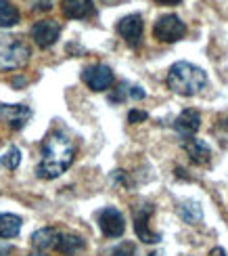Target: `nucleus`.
<instances>
[{"instance_id":"nucleus-25","label":"nucleus","mask_w":228,"mask_h":256,"mask_svg":"<svg viewBox=\"0 0 228 256\" xmlns=\"http://www.w3.org/2000/svg\"><path fill=\"white\" fill-rule=\"evenodd\" d=\"M10 84H13L15 88H21V86H25V84H27V80L21 76V78H13V82H10Z\"/></svg>"},{"instance_id":"nucleus-3","label":"nucleus","mask_w":228,"mask_h":256,"mask_svg":"<svg viewBox=\"0 0 228 256\" xmlns=\"http://www.w3.org/2000/svg\"><path fill=\"white\" fill-rule=\"evenodd\" d=\"M31 50L15 34H0V72H13L27 66Z\"/></svg>"},{"instance_id":"nucleus-28","label":"nucleus","mask_w":228,"mask_h":256,"mask_svg":"<svg viewBox=\"0 0 228 256\" xmlns=\"http://www.w3.org/2000/svg\"><path fill=\"white\" fill-rule=\"evenodd\" d=\"M224 124H226V128H228V118H226V120H224Z\"/></svg>"},{"instance_id":"nucleus-19","label":"nucleus","mask_w":228,"mask_h":256,"mask_svg":"<svg viewBox=\"0 0 228 256\" xmlns=\"http://www.w3.org/2000/svg\"><path fill=\"white\" fill-rule=\"evenodd\" d=\"M128 97L140 101V99H145V90L140 88V86H134V84L124 82V84H119L117 90L111 94V101H124V99H128Z\"/></svg>"},{"instance_id":"nucleus-7","label":"nucleus","mask_w":228,"mask_h":256,"mask_svg":"<svg viewBox=\"0 0 228 256\" xmlns=\"http://www.w3.org/2000/svg\"><path fill=\"white\" fill-rule=\"evenodd\" d=\"M82 80L86 82V86L90 90L96 92H103V90H109L113 86V72L109 66H103V63H94V66L86 68L82 74Z\"/></svg>"},{"instance_id":"nucleus-21","label":"nucleus","mask_w":228,"mask_h":256,"mask_svg":"<svg viewBox=\"0 0 228 256\" xmlns=\"http://www.w3.org/2000/svg\"><path fill=\"white\" fill-rule=\"evenodd\" d=\"M111 256H134V246L130 242H124L111 250Z\"/></svg>"},{"instance_id":"nucleus-2","label":"nucleus","mask_w":228,"mask_h":256,"mask_svg":"<svg viewBox=\"0 0 228 256\" xmlns=\"http://www.w3.org/2000/svg\"><path fill=\"white\" fill-rule=\"evenodd\" d=\"M168 86L182 97H195L208 86V74L189 61H178L168 72Z\"/></svg>"},{"instance_id":"nucleus-17","label":"nucleus","mask_w":228,"mask_h":256,"mask_svg":"<svg viewBox=\"0 0 228 256\" xmlns=\"http://www.w3.org/2000/svg\"><path fill=\"white\" fill-rule=\"evenodd\" d=\"M21 231V218L17 214H0V240H8V238H15L19 236Z\"/></svg>"},{"instance_id":"nucleus-10","label":"nucleus","mask_w":228,"mask_h":256,"mask_svg":"<svg viewBox=\"0 0 228 256\" xmlns=\"http://www.w3.org/2000/svg\"><path fill=\"white\" fill-rule=\"evenodd\" d=\"M99 225H101L103 236H107V238H119V236H124V231H126L124 214L113 206H107L101 210Z\"/></svg>"},{"instance_id":"nucleus-15","label":"nucleus","mask_w":228,"mask_h":256,"mask_svg":"<svg viewBox=\"0 0 228 256\" xmlns=\"http://www.w3.org/2000/svg\"><path fill=\"white\" fill-rule=\"evenodd\" d=\"M84 240L80 236H73V233H65V236L59 238V244H57V252L65 254V256H73V254H78L84 250Z\"/></svg>"},{"instance_id":"nucleus-9","label":"nucleus","mask_w":228,"mask_h":256,"mask_svg":"<svg viewBox=\"0 0 228 256\" xmlns=\"http://www.w3.org/2000/svg\"><path fill=\"white\" fill-rule=\"evenodd\" d=\"M31 118V110L23 103H0V120L13 130H21Z\"/></svg>"},{"instance_id":"nucleus-12","label":"nucleus","mask_w":228,"mask_h":256,"mask_svg":"<svg viewBox=\"0 0 228 256\" xmlns=\"http://www.w3.org/2000/svg\"><path fill=\"white\" fill-rule=\"evenodd\" d=\"M61 10L67 19H88L94 15V0H63Z\"/></svg>"},{"instance_id":"nucleus-4","label":"nucleus","mask_w":228,"mask_h":256,"mask_svg":"<svg viewBox=\"0 0 228 256\" xmlns=\"http://www.w3.org/2000/svg\"><path fill=\"white\" fill-rule=\"evenodd\" d=\"M153 34L159 42H178L187 34V26L178 15H161L153 26Z\"/></svg>"},{"instance_id":"nucleus-26","label":"nucleus","mask_w":228,"mask_h":256,"mask_svg":"<svg viewBox=\"0 0 228 256\" xmlns=\"http://www.w3.org/2000/svg\"><path fill=\"white\" fill-rule=\"evenodd\" d=\"M210 256H226V252H224V248H214L210 252Z\"/></svg>"},{"instance_id":"nucleus-11","label":"nucleus","mask_w":228,"mask_h":256,"mask_svg":"<svg viewBox=\"0 0 228 256\" xmlns=\"http://www.w3.org/2000/svg\"><path fill=\"white\" fill-rule=\"evenodd\" d=\"M199 126H201V114L197 110H184L176 122H174V130H176L182 138H193L195 132L199 130Z\"/></svg>"},{"instance_id":"nucleus-22","label":"nucleus","mask_w":228,"mask_h":256,"mask_svg":"<svg viewBox=\"0 0 228 256\" xmlns=\"http://www.w3.org/2000/svg\"><path fill=\"white\" fill-rule=\"evenodd\" d=\"M149 118V114L147 112H140V110H132L128 114V122L130 124H138V122H145Z\"/></svg>"},{"instance_id":"nucleus-29","label":"nucleus","mask_w":228,"mask_h":256,"mask_svg":"<svg viewBox=\"0 0 228 256\" xmlns=\"http://www.w3.org/2000/svg\"><path fill=\"white\" fill-rule=\"evenodd\" d=\"M34 256H36V254H34Z\"/></svg>"},{"instance_id":"nucleus-23","label":"nucleus","mask_w":228,"mask_h":256,"mask_svg":"<svg viewBox=\"0 0 228 256\" xmlns=\"http://www.w3.org/2000/svg\"><path fill=\"white\" fill-rule=\"evenodd\" d=\"M52 2H55V0H34V8H38V10H50Z\"/></svg>"},{"instance_id":"nucleus-16","label":"nucleus","mask_w":228,"mask_h":256,"mask_svg":"<svg viewBox=\"0 0 228 256\" xmlns=\"http://www.w3.org/2000/svg\"><path fill=\"white\" fill-rule=\"evenodd\" d=\"M178 216L184 222H189V225H197V222L203 220V210L199 206V202L187 200V202H182V204L178 206Z\"/></svg>"},{"instance_id":"nucleus-13","label":"nucleus","mask_w":228,"mask_h":256,"mask_svg":"<svg viewBox=\"0 0 228 256\" xmlns=\"http://www.w3.org/2000/svg\"><path fill=\"white\" fill-rule=\"evenodd\" d=\"M184 152H187L189 160L193 164H197V166H203V164H208L210 162V158H212V149L210 145L201 141V138H187L184 141Z\"/></svg>"},{"instance_id":"nucleus-18","label":"nucleus","mask_w":228,"mask_h":256,"mask_svg":"<svg viewBox=\"0 0 228 256\" xmlns=\"http://www.w3.org/2000/svg\"><path fill=\"white\" fill-rule=\"evenodd\" d=\"M21 13L8 0H0V28H13L19 24Z\"/></svg>"},{"instance_id":"nucleus-27","label":"nucleus","mask_w":228,"mask_h":256,"mask_svg":"<svg viewBox=\"0 0 228 256\" xmlns=\"http://www.w3.org/2000/svg\"><path fill=\"white\" fill-rule=\"evenodd\" d=\"M155 2H159V4H178L180 0H155Z\"/></svg>"},{"instance_id":"nucleus-5","label":"nucleus","mask_w":228,"mask_h":256,"mask_svg":"<svg viewBox=\"0 0 228 256\" xmlns=\"http://www.w3.org/2000/svg\"><path fill=\"white\" fill-rule=\"evenodd\" d=\"M143 30H145L143 17L136 13L126 15L117 21V34L124 38V42L130 48H138L143 44Z\"/></svg>"},{"instance_id":"nucleus-20","label":"nucleus","mask_w":228,"mask_h":256,"mask_svg":"<svg viewBox=\"0 0 228 256\" xmlns=\"http://www.w3.org/2000/svg\"><path fill=\"white\" fill-rule=\"evenodd\" d=\"M21 164V149L19 147H10L8 152L2 156V166L8 170H17Z\"/></svg>"},{"instance_id":"nucleus-24","label":"nucleus","mask_w":228,"mask_h":256,"mask_svg":"<svg viewBox=\"0 0 228 256\" xmlns=\"http://www.w3.org/2000/svg\"><path fill=\"white\" fill-rule=\"evenodd\" d=\"M10 252H13V246H10V244H2V242H0V256H8Z\"/></svg>"},{"instance_id":"nucleus-14","label":"nucleus","mask_w":228,"mask_h":256,"mask_svg":"<svg viewBox=\"0 0 228 256\" xmlns=\"http://www.w3.org/2000/svg\"><path fill=\"white\" fill-rule=\"evenodd\" d=\"M59 238H61V233L57 229H52V227L38 229L34 236H31V246H34L36 250H40V252H46L50 248H57Z\"/></svg>"},{"instance_id":"nucleus-6","label":"nucleus","mask_w":228,"mask_h":256,"mask_svg":"<svg viewBox=\"0 0 228 256\" xmlns=\"http://www.w3.org/2000/svg\"><path fill=\"white\" fill-rule=\"evenodd\" d=\"M29 34H31V40L36 42V46L48 48V46H52L59 40V36H61V24H59V21H55V19H40V21H36V24L31 26Z\"/></svg>"},{"instance_id":"nucleus-8","label":"nucleus","mask_w":228,"mask_h":256,"mask_svg":"<svg viewBox=\"0 0 228 256\" xmlns=\"http://www.w3.org/2000/svg\"><path fill=\"white\" fill-rule=\"evenodd\" d=\"M153 212H155V208L151 204H140L138 208H134V231H136L138 240L145 244H157L161 240L159 233L149 229V218L153 216Z\"/></svg>"},{"instance_id":"nucleus-1","label":"nucleus","mask_w":228,"mask_h":256,"mask_svg":"<svg viewBox=\"0 0 228 256\" xmlns=\"http://www.w3.org/2000/svg\"><path fill=\"white\" fill-rule=\"evenodd\" d=\"M75 158V145L71 138L57 130V132H50L44 143H42V160L36 168V172L40 178H57L61 176L65 170H67Z\"/></svg>"}]
</instances>
